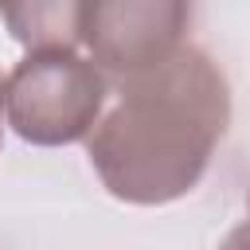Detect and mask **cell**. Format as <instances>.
I'll use <instances>...</instances> for the list:
<instances>
[{
    "mask_svg": "<svg viewBox=\"0 0 250 250\" xmlns=\"http://www.w3.org/2000/svg\"><path fill=\"white\" fill-rule=\"evenodd\" d=\"M230 90L215 59L184 43L168 62L121 82L117 105L90 133V164L125 203H172L188 195L223 141Z\"/></svg>",
    "mask_w": 250,
    "mask_h": 250,
    "instance_id": "6da1fadb",
    "label": "cell"
},
{
    "mask_svg": "<svg viewBox=\"0 0 250 250\" xmlns=\"http://www.w3.org/2000/svg\"><path fill=\"white\" fill-rule=\"evenodd\" d=\"M105 74L78 51H31L8 74V125L31 145H70L94 133Z\"/></svg>",
    "mask_w": 250,
    "mask_h": 250,
    "instance_id": "7a4b0ae2",
    "label": "cell"
},
{
    "mask_svg": "<svg viewBox=\"0 0 250 250\" xmlns=\"http://www.w3.org/2000/svg\"><path fill=\"white\" fill-rule=\"evenodd\" d=\"M188 20L191 8L176 0H98L82 4V43L98 70L129 82L184 47Z\"/></svg>",
    "mask_w": 250,
    "mask_h": 250,
    "instance_id": "3957f363",
    "label": "cell"
},
{
    "mask_svg": "<svg viewBox=\"0 0 250 250\" xmlns=\"http://www.w3.org/2000/svg\"><path fill=\"white\" fill-rule=\"evenodd\" d=\"M0 20L31 51H74L82 43V4L70 0L0 4Z\"/></svg>",
    "mask_w": 250,
    "mask_h": 250,
    "instance_id": "277c9868",
    "label": "cell"
},
{
    "mask_svg": "<svg viewBox=\"0 0 250 250\" xmlns=\"http://www.w3.org/2000/svg\"><path fill=\"white\" fill-rule=\"evenodd\" d=\"M219 250H250V223H238V227L219 242Z\"/></svg>",
    "mask_w": 250,
    "mask_h": 250,
    "instance_id": "5b68a950",
    "label": "cell"
},
{
    "mask_svg": "<svg viewBox=\"0 0 250 250\" xmlns=\"http://www.w3.org/2000/svg\"><path fill=\"white\" fill-rule=\"evenodd\" d=\"M4 113H8V78L0 74V141H4Z\"/></svg>",
    "mask_w": 250,
    "mask_h": 250,
    "instance_id": "8992f818",
    "label": "cell"
}]
</instances>
